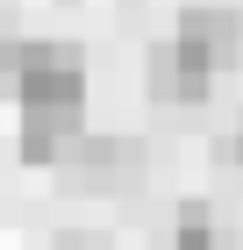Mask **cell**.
<instances>
[{"label":"cell","instance_id":"obj_6","mask_svg":"<svg viewBox=\"0 0 243 250\" xmlns=\"http://www.w3.org/2000/svg\"><path fill=\"white\" fill-rule=\"evenodd\" d=\"M215 150H222V157H243V122H236V136H229V143H215Z\"/></svg>","mask_w":243,"mask_h":250},{"label":"cell","instance_id":"obj_3","mask_svg":"<svg viewBox=\"0 0 243 250\" xmlns=\"http://www.w3.org/2000/svg\"><path fill=\"white\" fill-rule=\"evenodd\" d=\"M179 43H193L215 72H229V64L243 58V15L236 7H179V29H172Z\"/></svg>","mask_w":243,"mask_h":250},{"label":"cell","instance_id":"obj_1","mask_svg":"<svg viewBox=\"0 0 243 250\" xmlns=\"http://www.w3.org/2000/svg\"><path fill=\"white\" fill-rule=\"evenodd\" d=\"M57 165L72 193H122L143 179V136H79Z\"/></svg>","mask_w":243,"mask_h":250},{"label":"cell","instance_id":"obj_2","mask_svg":"<svg viewBox=\"0 0 243 250\" xmlns=\"http://www.w3.org/2000/svg\"><path fill=\"white\" fill-rule=\"evenodd\" d=\"M143 79H150V100H157V107H200L207 86H215V64H207L193 43L165 36V43H150Z\"/></svg>","mask_w":243,"mask_h":250},{"label":"cell","instance_id":"obj_5","mask_svg":"<svg viewBox=\"0 0 243 250\" xmlns=\"http://www.w3.org/2000/svg\"><path fill=\"white\" fill-rule=\"evenodd\" d=\"M57 250H114V243H108L100 229H65V236H57Z\"/></svg>","mask_w":243,"mask_h":250},{"label":"cell","instance_id":"obj_4","mask_svg":"<svg viewBox=\"0 0 243 250\" xmlns=\"http://www.w3.org/2000/svg\"><path fill=\"white\" fill-rule=\"evenodd\" d=\"M172 250H222V229H215V208H207V200H186V208H179Z\"/></svg>","mask_w":243,"mask_h":250}]
</instances>
